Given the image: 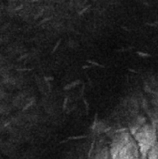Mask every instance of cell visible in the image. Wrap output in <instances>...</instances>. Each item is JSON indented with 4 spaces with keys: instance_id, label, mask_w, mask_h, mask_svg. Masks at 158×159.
<instances>
[{
    "instance_id": "6da1fadb",
    "label": "cell",
    "mask_w": 158,
    "mask_h": 159,
    "mask_svg": "<svg viewBox=\"0 0 158 159\" xmlns=\"http://www.w3.org/2000/svg\"><path fill=\"white\" fill-rule=\"evenodd\" d=\"M109 153L111 159H140L142 157L134 136L129 132H121L114 137Z\"/></svg>"
},
{
    "instance_id": "7a4b0ae2",
    "label": "cell",
    "mask_w": 158,
    "mask_h": 159,
    "mask_svg": "<svg viewBox=\"0 0 158 159\" xmlns=\"http://www.w3.org/2000/svg\"><path fill=\"white\" fill-rule=\"evenodd\" d=\"M136 143L139 147L141 155H146L154 145L157 143V129L153 124H144L133 133Z\"/></svg>"
},
{
    "instance_id": "3957f363",
    "label": "cell",
    "mask_w": 158,
    "mask_h": 159,
    "mask_svg": "<svg viewBox=\"0 0 158 159\" xmlns=\"http://www.w3.org/2000/svg\"><path fill=\"white\" fill-rule=\"evenodd\" d=\"M147 159H158V142L148 151L146 155Z\"/></svg>"
},
{
    "instance_id": "5b68a950",
    "label": "cell",
    "mask_w": 158,
    "mask_h": 159,
    "mask_svg": "<svg viewBox=\"0 0 158 159\" xmlns=\"http://www.w3.org/2000/svg\"><path fill=\"white\" fill-rule=\"evenodd\" d=\"M140 159H147L146 158V157H143V156H142V157H141V158Z\"/></svg>"
},
{
    "instance_id": "277c9868",
    "label": "cell",
    "mask_w": 158,
    "mask_h": 159,
    "mask_svg": "<svg viewBox=\"0 0 158 159\" xmlns=\"http://www.w3.org/2000/svg\"><path fill=\"white\" fill-rule=\"evenodd\" d=\"M93 159H111L109 150L107 149H103L94 157Z\"/></svg>"
},
{
    "instance_id": "8992f818",
    "label": "cell",
    "mask_w": 158,
    "mask_h": 159,
    "mask_svg": "<svg viewBox=\"0 0 158 159\" xmlns=\"http://www.w3.org/2000/svg\"><path fill=\"white\" fill-rule=\"evenodd\" d=\"M157 129V137H158V127H157V129Z\"/></svg>"
}]
</instances>
